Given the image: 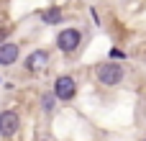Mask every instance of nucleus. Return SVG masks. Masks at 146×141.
<instances>
[{
  "instance_id": "1",
  "label": "nucleus",
  "mask_w": 146,
  "mask_h": 141,
  "mask_svg": "<svg viewBox=\"0 0 146 141\" xmlns=\"http://www.w3.org/2000/svg\"><path fill=\"white\" fill-rule=\"evenodd\" d=\"M98 80H100L103 85H118V82L123 80V69H121L118 64L108 62V64L98 67Z\"/></svg>"
},
{
  "instance_id": "4",
  "label": "nucleus",
  "mask_w": 146,
  "mask_h": 141,
  "mask_svg": "<svg viewBox=\"0 0 146 141\" xmlns=\"http://www.w3.org/2000/svg\"><path fill=\"white\" fill-rule=\"evenodd\" d=\"M21 121H18V113L13 110H3L0 113V136H13L18 131Z\"/></svg>"
},
{
  "instance_id": "9",
  "label": "nucleus",
  "mask_w": 146,
  "mask_h": 141,
  "mask_svg": "<svg viewBox=\"0 0 146 141\" xmlns=\"http://www.w3.org/2000/svg\"><path fill=\"white\" fill-rule=\"evenodd\" d=\"M8 31H10V28H0V41H3V39L8 36Z\"/></svg>"
},
{
  "instance_id": "3",
  "label": "nucleus",
  "mask_w": 146,
  "mask_h": 141,
  "mask_svg": "<svg viewBox=\"0 0 146 141\" xmlns=\"http://www.w3.org/2000/svg\"><path fill=\"white\" fill-rule=\"evenodd\" d=\"M74 92H77V85H74L72 77H59V80L54 82V98H59V100H72Z\"/></svg>"
},
{
  "instance_id": "8",
  "label": "nucleus",
  "mask_w": 146,
  "mask_h": 141,
  "mask_svg": "<svg viewBox=\"0 0 146 141\" xmlns=\"http://www.w3.org/2000/svg\"><path fill=\"white\" fill-rule=\"evenodd\" d=\"M51 105H54V98H44V110H51Z\"/></svg>"
},
{
  "instance_id": "6",
  "label": "nucleus",
  "mask_w": 146,
  "mask_h": 141,
  "mask_svg": "<svg viewBox=\"0 0 146 141\" xmlns=\"http://www.w3.org/2000/svg\"><path fill=\"white\" fill-rule=\"evenodd\" d=\"M18 59V46L15 44H0V64H13Z\"/></svg>"
},
{
  "instance_id": "2",
  "label": "nucleus",
  "mask_w": 146,
  "mask_h": 141,
  "mask_svg": "<svg viewBox=\"0 0 146 141\" xmlns=\"http://www.w3.org/2000/svg\"><path fill=\"white\" fill-rule=\"evenodd\" d=\"M80 31L77 28H64L59 36H56V44H59V49L62 51H74L77 46H80Z\"/></svg>"
},
{
  "instance_id": "7",
  "label": "nucleus",
  "mask_w": 146,
  "mask_h": 141,
  "mask_svg": "<svg viewBox=\"0 0 146 141\" xmlns=\"http://www.w3.org/2000/svg\"><path fill=\"white\" fill-rule=\"evenodd\" d=\"M44 23H59L62 21V10L59 8H49V10H44Z\"/></svg>"
},
{
  "instance_id": "5",
  "label": "nucleus",
  "mask_w": 146,
  "mask_h": 141,
  "mask_svg": "<svg viewBox=\"0 0 146 141\" xmlns=\"http://www.w3.org/2000/svg\"><path fill=\"white\" fill-rule=\"evenodd\" d=\"M46 62H49V54H46V51H33V54L26 59V69L38 72V69H44V67H46Z\"/></svg>"
}]
</instances>
